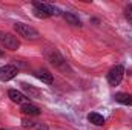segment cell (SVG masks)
Listing matches in <instances>:
<instances>
[{
	"mask_svg": "<svg viewBox=\"0 0 132 130\" xmlns=\"http://www.w3.org/2000/svg\"><path fill=\"white\" fill-rule=\"evenodd\" d=\"M8 95L11 98V101H14V103H17V104H26V103H29V98L26 97V95H23L22 92L15 90V89H11V90L8 92Z\"/></svg>",
	"mask_w": 132,
	"mask_h": 130,
	"instance_id": "52a82bcc",
	"label": "cell"
},
{
	"mask_svg": "<svg viewBox=\"0 0 132 130\" xmlns=\"http://www.w3.org/2000/svg\"><path fill=\"white\" fill-rule=\"evenodd\" d=\"M114 99L120 104H126V106H132V95L131 94H115Z\"/></svg>",
	"mask_w": 132,
	"mask_h": 130,
	"instance_id": "30bf717a",
	"label": "cell"
},
{
	"mask_svg": "<svg viewBox=\"0 0 132 130\" xmlns=\"http://www.w3.org/2000/svg\"><path fill=\"white\" fill-rule=\"evenodd\" d=\"M88 119H89V123L94 124V126H103V124H104V118H103L100 113H95V112L89 113V115H88Z\"/></svg>",
	"mask_w": 132,
	"mask_h": 130,
	"instance_id": "4fadbf2b",
	"label": "cell"
},
{
	"mask_svg": "<svg viewBox=\"0 0 132 130\" xmlns=\"http://www.w3.org/2000/svg\"><path fill=\"white\" fill-rule=\"evenodd\" d=\"M22 89L26 92V95H29V98H42V92L38 90V89H35L32 86H29V84H22Z\"/></svg>",
	"mask_w": 132,
	"mask_h": 130,
	"instance_id": "8fae6325",
	"label": "cell"
},
{
	"mask_svg": "<svg viewBox=\"0 0 132 130\" xmlns=\"http://www.w3.org/2000/svg\"><path fill=\"white\" fill-rule=\"evenodd\" d=\"M22 124H23V127H34V121H28V119H23L22 121Z\"/></svg>",
	"mask_w": 132,
	"mask_h": 130,
	"instance_id": "2e32d148",
	"label": "cell"
},
{
	"mask_svg": "<svg viewBox=\"0 0 132 130\" xmlns=\"http://www.w3.org/2000/svg\"><path fill=\"white\" fill-rule=\"evenodd\" d=\"M46 58H48V61L54 66V67H57V69H60V70H68V69H69V67H68V63L65 61V58H63L57 51H54V49H51V51L46 52Z\"/></svg>",
	"mask_w": 132,
	"mask_h": 130,
	"instance_id": "7a4b0ae2",
	"label": "cell"
},
{
	"mask_svg": "<svg viewBox=\"0 0 132 130\" xmlns=\"http://www.w3.org/2000/svg\"><path fill=\"white\" fill-rule=\"evenodd\" d=\"M34 75H35V78H38L42 83H46V84H51L54 81L52 73L49 70H46V69H38V70L34 72Z\"/></svg>",
	"mask_w": 132,
	"mask_h": 130,
	"instance_id": "ba28073f",
	"label": "cell"
},
{
	"mask_svg": "<svg viewBox=\"0 0 132 130\" xmlns=\"http://www.w3.org/2000/svg\"><path fill=\"white\" fill-rule=\"evenodd\" d=\"M34 6V14L40 18H46V17H51V15H60L62 11L51 5V3H42V2H34L32 3Z\"/></svg>",
	"mask_w": 132,
	"mask_h": 130,
	"instance_id": "6da1fadb",
	"label": "cell"
},
{
	"mask_svg": "<svg viewBox=\"0 0 132 130\" xmlns=\"http://www.w3.org/2000/svg\"><path fill=\"white\" fill-rule=\"evenodd\" d=\"M2 130H6V129H2Z\"/></svg>",
	"mask_w": 132,
	"mask_h": 130,
	"instance_id": "e0dca14e",
	"label": "cell"
},
{
	"mask_svg": "<svg viewBox=\"0 0 132 130\" xmlns=\"http://www.w3.org/2000/svg\"><path fill=\"white\" fill-rule=\"evenodd\" d=\"M22 112H23L25 115H29V116H37V115H40V113H42V110H40L37 106L31 104V103L22 104Z\"/></svg>",
	"mask_w": 132,
	"mask_h": 130,
	"instance_id": "9c48e42d",
	"label": "cell"
},
{
	"mask_svg": "<svg viewBox=\"0 0 132 130\" xmlns=\"http://www.w3.org/2000/svg\"><path fill=\"white\" fill-rule=\"evenodd\" d=\"M17 67L14 64H5L0 67V81H9L17 75Z\"/></svg>",
	"mask_w": 132,
	"mask_h": 130,
	"instance_id": "8992f818",
	"label": "cell"
},
{
	"mask_svg": "<svg viewBox=\"0 0 132 130\" xmlns=\"http://www.w3.org/2000/svg\"><path fill=\"white\" fill-rule=\"evenodd\" d=\"M32 129H35V130H49V129H48V126H46V124H43V123H35Z\"/></svg>",
	"mask_w": 132,
	"mask_h": 130,
	"instance_id": "9a60e30c",
	"label": "cell"
},
{
	"mask_svg": "<svg viewBox=\"0 0 132 130\" xmlns=\"http://www.w3.org/2000/svg\"><path fill=\"white\" fill-rule=\"evenodd\" d=\"M125 15H126V18H128V22L132 25V5H128V6H126V9H125Z\"/></svg>",
	"mask_w": 132,
	"mask_h": 130,
	"instance_id": "5bb4252c",
	"label": "cell"
},
{
	"mask_svg": "<svg viewBox=\"0 0 132 130\" xmlns=\"http://www.w3.org/2000/svg\"><path fill=\"white\" fill-rule=\"evenodd\" d=\"M14 29H15V32L19 34L20 37H25V38L35 40V38L40 37L38 31H35L32 26H29V25H26V23H15V25H14Z\"/></svg>",
	"mask_w": 132,
	"mask_h": 130,
	"instance_id": "3957f363",
	"label": "cell"
},
{
	"mask_svg": "<svg viewBox=\"0 0 132 130\" xmlns=\"http://www.w3.org/2000/svg\"><path fill=\"white\" fill-rule=\"evenodd\" d=\"M63 17H65V20L69 25H72V26H81V22H80V18L75 14H72V12H63Z\"/></svg>",
	"mask_w": 132,
	"mask_h": 130,
	"instance_id": "7c38bea8",
	"label": "cell"
},
{
	"mask_svg": "<svg viewBox=\"0 0 132 130\" xmlns=\"http://www.w3.org/2000/svg\"><path fill=\"white\" fill-rule=\"evenodd\" d=\"M0 43L9 51H17L20 48V41L17 40V37L8 32H0Z\"/></svg>",
	"mask_w": 132,
	"mask_h": 130,
	"instance_id": "5b68a950",
	"label": "cell"
},
{
	"mask_svg": "<svg viewBox=\"0 0 132 130\" xmlns=\"http://www.w3.org/2000/svg\"><path fill=\"white\" fill-rule=\"evenodd\" d=\"M123 77H125V67L121 64H117L109 70V73H108V83L111 86H118L121 83Z\"/></svg>",
	"mask_w": 132,
	"mask_h": 130,
	"instance_id": "277c9868",
	"label": "cell"
}]
</instances>
